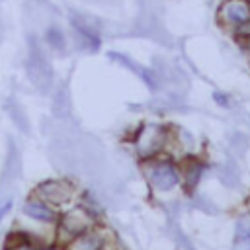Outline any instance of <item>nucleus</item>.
Segmentation results:
<instances>
[{
    "label": "nucleus",
    "instance_id": "nucleus-2",
    "mask_svg": "<svg viewBox=\"0 0 250 250\" xmlns=\"http://www.w3.org/2000/svg\"><path fill=\"white\" fill-rule=\"evenodd\" d=\"M219 16L227 23H232L236 27L250 23V2L248 0H227L221 6Z\"/></svg>",
    "mask_w": 250,
    "mask_h": 250
},
{
    "label": "nucleus",
    "instance_id": "nucleus-5",
    "mask_svg": "<svg viewBox=\"0 0 250 250\" xmlns=\"http://www.w3.org/2000/svg\"><path fill=\"white\" fill-rule=\"evenodd\" d=\"M234 250H250V215H244L236 221Z\"/></svg>",
    "mask_w": 250,
    "mask_h": 250
},
{
    "label": "nucleus",
    "instance_id": "nucleus-12",
    "mask_svg": "<svg viewBox=\"0 0 250 250\" xmlns=\"http://www.w3.org/2000/svg\"><path fill=\"white\" fill-rule=\"evenodd\" d=\"M10 250H33L29 244H25V242H20V244H16V246H12Z\"/></svg>",
    "mask_w": 250,
    "mask_h": 250
},
{
    "label": "nucleus",
    "instance_id": "nucleus-8",
    "mask_svg": "<svg viewBox=\"0 0 250 250\" xmlns=\"http://www.w3.org/2000/svg\"><path fill=\"white\" fill-rule=\"evenodd\" d=\"M47 41H49V45H51L53 49H57V51H62L64 45H66L64 33H62L59 27H49V29H47Z\"/></svg>",
    "mask_w": 250,
    "mask_h": 250
},
{
    "label": "nucleus",
    "instance_id": "nucleus-3",
    "mask_svg": "<svg viewBox=\"0 0 250 250\" xmlns=\"http://www.w3.org/2000/svg\"><path fill=\"white\" fill-rule=\"evenodd\" d=\"M148 180L158 189H172L178 184L180 176H178V170H176L174 164H170V162H158V164H154L148 170Z\"/></svg>",
    "mask_w": 250,
    "mask_h": 250
},
{
    "label": "nucleus",
    "instance_id": "nucleus-7",
    "mask_svg": "<svg viewBox=\"0 0 250 250\" xmlns=\"http://www.w3.org/2000/svg\"><path fill=\"white\" fill-rule=\"evenodd\" d=\"M20 172V156H18V150L14 145H10V154L6 158V166H4V176H2V182L6 180H14Z\"/></svg>",
    "mask_w": 250,
    "mask_h": 250
},
{
    "label": "nucleus",
    "instance_id": "nucleus-1",
    "mask_svg": "<svg viewBox=\"0 0 250 250\" xmlns=\"http://www.w3.org/2000/svg\"><path fill=\"white\" fill-rule=\"evenodd\" d=\"M27 72L33 84L41 90L47 92L51 86V66L45 59V53L41 47L35 43V39H29V59H27Z\"/></svg>",
    "mask_w": 250,
    "mask_h": 250
},
{
    "label": "nucleus",
    "instance_id": "nucleus-10",
    "mask_svg": "<svg viewBox=\"0 0 250 250\" xmlns=\"http://www.w3.org/2000/svg\"><path fill=\"white\" fill-rule=\"evenodd\" d=\"M10 209H12V197H4V199H0V219H2Z\"/></svg>",
    "mask_w": 250,
    "mask_h": 250
},
{
    "label": "nucleus",
    "instance_id": "nucleus-4",
    "mask_svg": "<svg viewBox=\"0 0 250 250\" xmlns=\"http://www.w3.org/2000/svg\"><path fill=\"white\" fill-rule=\"evenodd\" d=\"M109 57L113 59V61H117L119 64H123V66H127L131 72H135L146 86H150V88H156V82H154V76L146 70V68H143V66H139L135 61H131L129 57H125V55H119V53H109Z\"/></svg>",
    "mask_w": 250,
    "mask_h": 250
},
{
    "label": "nucleus",
    "instance_id": "nucleus-9",
    "mask_svg": "<svg viewBox=\"0 0 250 250\" xmlns=\"http://www.w3.org/2000/svg\"><path fill=\"white\" fill-rule=\"evenodd\" d=\"M8 107H10L8 111H10L12 119L16 121V125H18V127H20L21 131H25V133H27V131H29V125H27V119H25L23 111L20 109V105H18L16 102H10V104H8Z\"/></svg>",
    "mask_w": 250,
    "mask_h": 250
},
{
    "label": "nucleus",
    "instance_id": "nucleus-6",
    "mask_svg": "<svg viewBox=\"0 0 250 250\" xmlns=\"http://www.w3.org/2000/svg\"><path fill=\"white\" fill-rule=\"evenodd\" d=\"M23 213L35 221H43V223H51L55 221V213L45 205V203H39V201H27L23 205Z\"/></svg>",
    "mask_w": 250,
    "mask_h": 250
},
{
    "label": "nucleus",
    "instance_id": "nucleus-11",
    "mask_svg": "<svg viewBox=\"0 0 250 250\" xmlns=\"http://www.w3.org/2000/svg\"><path fill=\"white\" fill-rule=\"evenodd\" d=\"M199 170H201L199 166H193V168L189 170V174H188V176H189V180H188V186H193V184L197 182V178H199Z\"/></svg>",
    "mask_w": 250,
    "mask_h": 250
},
{
    "label": "nucleus",
    "instance_id": "nucleus-13",
    "mask_svg": "<svg viewBox=\"0 0 250 250\" xmlns=\"http://www.w3.org/2000/svg\"><path fill=\"white\" fill-rule=\"evenodd\" d=\"M215 100H217V102H219L221 105H227V104H229V98L221 96V92H217V94H215Z\"/></svg>",
    "mask_w": 250,
    "mask_h": 250
}]
</instances>
